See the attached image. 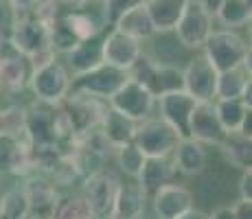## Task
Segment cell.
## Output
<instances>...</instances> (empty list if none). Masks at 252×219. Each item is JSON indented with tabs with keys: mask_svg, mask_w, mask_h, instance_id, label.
<instances>
[{
	"mask_svg": "<svg viewBox=\"0 0 252 219\" xmlns=\"http://www.w3.org/2000/svg\"><path fill=\"white\" fill-rule=\"evenodd\" d=\"M204 57L217 72L250 64V44L237 31L221 29L213 31L204 44Z\"/></svg>",
	"mask_w": 252,
	"mask_h": 219,
	"instance_id": "cell-1",
	"label": "cell"
},
{
	"mask_svg": "<svg viewBox=\"0 0 252 219\" xmlns=\"http://www.w3.org/2000/svg\"><path fill=\"white\" fill-rule=\"evenodd\" d=\"M127 75L129 79L138 81L140 86L147 88L154 99L167 94V92L182 90V70L160 64V62L152 60L145 53H140V57L134 62V66L127 70Z\"/></svg>",
	"mask_w": 252,
	"mask_h": 219,
	"instance_id": "cell-2",
	"label": "cell"
},
{
	"mask_svg": "<svg viewBox=\"0 0 252 219\" xmlns=\"http://www.w3.org/2000/svg\"><path fill=\"white\" fill-rule=\"evenodd\" d=\"M180 138L182 136L169 123H164L160 116L158 119L149 116V119L136 123L132 143L143 152L145 158H169Z\"/></svg>",
	"mask_w": 252,
	"mask_h": 219,
	"instance_id": "cell-3",
	"label": "cell"
},
{
	"mask_svg": "<svg viewBox=\"0 0 252 219\" xmlns=\"http://www.w3.org/2000/svg\"><path fill=\"white\" fill-rule=\"evenodd\" d=\"M29 86L35 94V101L60 105L70 94V70L55 60L37 70H31Z\"/></svg>",
	"mask_w": 252,
	"mask_h": 219,
	"instance_id": "cell-4",
	"label": "cell"
},
{
	"mask_svg": "<svg viewBox=\"0 0 252 219\" xmlns=\"http://www.w3.org/2000/svg\"><path fill=\"white\" fill-rule=\"evenodd\" d=\"M60 105L70 123L72 138L99 127L101 121H103V114L108 112V101L96 99V96L90 94H79V92H70Z\"/></svg>",
	"mask_w": 252,
	"mask_h": 219,
	"instance_id": "cell-5",
	"label": "cell"
},
{
	"mask_svg": "<svg viewBox=\"0 0 252 219\" xmlns=\"http://www.w3.org/2000/svg\"><path fill=\"white\" fill-rule=\"evenodd\" d=\"M127 79H129V75L125 70H119V68H112L108 64H101L99 68H94V70L70 77V92L90 94V96H96V99L108 101Z\"/></svg>",
	"mask_w": 252,
	"mask_h": 219,
	"instance_id": "cell-6",
	"label": "cell"
},
{
	"mask_svg": "<svg viewBox=\"0 0 252 219\" xmlns=\"http://www.w3.org/2000/svg\"><path fill=\"white\" fill-rule=\"evenodd\" d=\"M154 105H156V99L149 94L147 88L140 86L138 81H134V79H127L108 99L110 110L119 112L125 119L134 121V123H140V121L149 119Z\"/></svg>",
	"mask_w": 252,
	"mask_h": 219,
	"instance_id": "cell-7",
	"label": "cell"
},
{
	"mask_svg": "<svg viewBox=\"0 0 252 219\" xmlns=\"http://www.w3.org/2000/svg\"><path fill=\"white\" fill-rule=\"evenodd\" d=\"M119 178L110 171H101L92 178L84 180V191L81 197L86 199L90 213L94 219H110L114 211V199L119 193Z\"/></svg>",
	"mask_w": 252,
	"mask_h": 219,
	"instance_id": "cell-8",
	"label": "cell"
},
{
	"mask_svg": "<svg viewBox=\"0 0 252 219\" xmlns=\"http://www.w3.org/2000/svg\"><path fill=\"white\" fill-rule=\"evenodd\" d=\"M9 42H11L13 48H16L22 57H27V60L37 55V53L53 51L48 24L35 20V18H31V16L18 18L16 27H13L11 35H9Z\"/></svg>",
	"mask_w": 252,
	"mask_h": 219,
	"instance_id": "cell-9",
	"label": "cell"
},
{
	"mask_svg": "<svg viewBox=\"0 0 252 219\" xmlns=\"http://www.w3.org/2000/svg\"><path fill=\"white\" fill-rule=\"evenodd\" d=\"M217 88V70L204 55H197L182 70V90L197 103H213Z\"/></svg>",
	"mask_w": 252,
	"mask_h": 219,
	"instance_id": "cell-10",
	"label": "cell"
},
{
	"mask_svg": "<svg viewBox=\"0 0 252 219\" xmlns=\"http://www.w3.org/2000/svg\"><path fill=\"white\" fill-rule=\"evenodd\" d=\"M211 33H213V18L195 0H189L187 9H184L180 22L176 27L178 42L189 51H200V48H204Z\"/></svg>",
	"mask_w": 252,
	"mask_h": 219,
	"instance_id": "cell-11",
	"label": "cell"
},
{
	"mask_svg": "<svg viewBox=\"0 0 252 219\" xmlns=\"http://www.w3.org/2000/svg\"><path fill=\"white\" fill-rule=\"evenodd\" d=\"M24 195L29 202V213L24 219H53L55 206L60 202L55 184L42 175H31L22 187Z\"/></svg>",
	"mask_w": 252,
	"mask_h": 219,
	"instance_id": "cell-12",
	"label": "cell"
},
{
	"mask_svg": "<svg viewBox=\"0 0 252 219\" xmlns=\"http://www.w3.org/2000/svg\"><path fill=\"white\" fill-rule=\"evenodd\" d=\"M29 77L31 66L27 57H22L9 40H0V88L20 92L29 86Z\"/></svg>",
	"mask_w": 252,
	"mask_h": 219,
	"instance_id": "cell-13",
	"label": "cell"
},
{
	"mask_svg": "<svg viewBox=\"0 0 252 219\" xmlns=\"http://www.w3.org/2000/svg\"><path fill=\"white\" fill-rule=\"evenodd\" d=\"M31 171L33 167L29 140L9 131H0V173L27 175Z\"/></svg>",
	"mask_w": 252,
	"mask_h": 219,
	"instance_id": "cell-14",
	"label": "cell"
},
{
	"mask_svg": "<svg viewBox=\"0 0 252 219\" xmlns=\"http://www.w3.org/2000/svg\"><path fill=\"white\" fill-rule=\"evenodd\" d=\"M140 53H143L140 42L125 35L119 29H112L103 37V64H108L112 68L127 72L134 66V62L140 57Z\"/></svg>",
	"mask_w": 252,
	"mask_h": 219,
	"instance_id": "cell-15",
	"label": "cell"
},
{
	"mask_svg": "<svg viewBox=\"0 0 252 219\" xmlns=\"http://www.w3.org/2000/svg\"><path fill=\"white\" fill-rule=\"evenodd\" d=\"M158 108H160V119L164 123H169L178 134L189 136V121L191 114L195 110L197 101L191 94H187L184 90H176V92H167V94L158 96Z\"/></svg>",
	"mask_w": 252,
	"mask_h": 219,
	"instance_id": "cell-16",
	"label": "cell"
},
{
	"mask_svg": "<svg viewBox=\"0 0 252 219\" xmlns=\"http://www.w3.org/2000/svg\"><path fill=\"white\" fill-rule=\"evenodd\" d=\"M149 199L154 206V215L158 219H178L191 208H195L193 206V202H195L193 193L180 184H164Z\"/></svg>",
	"mask_w": 252,
	"mask_h": 219,
	"instance_id": "cell-17",
	"label": "cell"
},
{
	"mask_svg": "<svg viewBox=\"0 0 252 219\" xmlns=\"http://www.w3.org/2000/svg\"><path fill=\"white\" fill-rule=\"evenodd\" d=\"M226 134L228 131L221 127L213 103H197L191 114V121H189V138L197 140L200 145H217L220 147Z\"/></svg>",
	"mask_w": 252,
	"mask_h": 219,
	"instance_id": "cell-18",
	"label": "cell"
},
{
	"mask_svg": "<svg viewBox=\"0 0 252 219\" xmlns=\"http://www.w3.org/2000/svg\"><path fill=\"white\" fill-rule=\"evenodd\" d=\"M252 79H250V64L230 68V70L217 72V88L215 99H241L252 105Z\"/></svg>",
	"mask_w": 252,
	"mask_h": 219,
	"instance_id": "cell-19",
	"label": "cell"
},
{
	"mask_svg": "<svg viewBox=\"0 0 252 219\" xmlns=\"http://www.w3.org/2000/svg\"><path fill=\"white\" fill-rule=\"evenodd\" d=\"M173 175H176V167L169 158H145L136 175V187L147 197H152L164 184H171Z\"/></svg>",
	"mask_w": 252,
	"mask_h": 219,
	"instance_id": "cell-20",
	"label": "cell"
},
{
	"mask_svg": "<svg viewBox=\"0 0 252 219\" xmlns=\"http://www.w3.org/2000/svg\"><path fill=\"white\" fill-rule=\"evenodd\" d=\"M173 167L176 171H180L182 175H200L206 169V149L204 145H200L197 140L184 138L178 140L176 149H173Z\"/></svg>",
	"mask_w": 252,
	"mask_h": 219,
	"instance_id": "cell-21",
	"label": "cell"
},
{
	"mask_svg": "<svg viewBox=\"0 0 252 219\" xmlns=\"http://www.w3.org/2000/svg\"><path fill=\"white\" fill-rule=\"evenodd\" d=\"M189 0H145L147 13L152 18L154 31L156 33H169L176 31Z\"/></svg>",
	"mask_w": 252,
	"mask_h": 219,
	"instance_id": "cell-22",
	"label": "cell"
},
{
	"mask_svg": "<svg viewBox=\"0 0 252 219\" xmlns=\"http://www.w3.org/2000/svg\"><path fill=\"white\" fill-rule=\"evenodd\" d=\"M68 55V70H72L75 75H84L88 70H94L103 64V40H99V35L90 37V40L79 42Z\"/></svg>",
	"mask_w": 252,
	"mask_h": 219,
	"instance_id": "cell-23",
	"label": "cell"
},
{
	"mask_svg": "<svg viewBox=\"0 0 252 219\" xmlns=\"http://www.w3.org/2000/svg\"><path fill=\"white\" fill-rule=\"evenodd\" d=\"M145 206H147V195L136 184H121L110 219H143Z\"/></svg>",
	"mask_w": 252,
	"mask_h": 219,
	"instance_id": "cell-24",
	"label": "cell"
},
{
	"mask_svg": "<svg viewBox=\"0 0 252 219\" xmlns=\"http://www.w3.org/2000/svg\"><path fill=\"white\" fill-rule=\"evenodd\" d=\"M99 129H101V134L105 136V140L110 143V147L116 149V147H123V145H127L134 140L136 123L108 108V112L103 114V121H101Z\"/></svg>",
	"mask_w": 252,
	"mask_h": 219,
	"instance_id": "cell-25",
	"label": "cell"
},
{
	"mask_svg": "<svg viewBox=\"0 0 252 219\" xmlns=\"http://www.w3.org/2000/svg\"><path fill=\"white\" fill-rule=\"evenodd\" d=\"M114 29H119V31L125 33V35L134 37V40H138V42L149 40V37L156 35L154 24H152V18H149L147 7H145V4H138V7L125 11L123 16L114 22Z\"/></svg>",
	"mask_w": 252,
	"mask_h": 219,
	"instance_id": "cell-26",
	"label": "cell"
},
{
	"mask_svg": "<svg viewBox=\"0 0 252 219\" xmlns=\"http://www.w3.org/2000/svg\"><path fill=\"white\" fill-rule=\"evenodd\" d=\"M60 13H62V18L66 20V24L70 27V31L75 33V37L79 42L99 35L101 29L105 27V22L96 20L92 11H86L84 4H79V7H70L68 11H60Z\"/></svg>",
	"mask_w": 252,
	"mask_h": 219,
	"instance_id": "cell-27",
	"label": "cell"
},
{
	"mask_svg": "<svg viewBox=\"0 0 252 219\" xmlns=\"http://www.w3.org/2000/svg\"><path fill=\"white\" fill-rule=\"evenodd\" d=\"M213 108H215V114L220 119L221 127L230 134V131H239L241 121L248 114V110H252V105H248L241 99H215Z\"/></svg>",
	"mask_w": 252,
	"mask_h": 219,
	"instance_id": "cell-28",
	"label": "cell"
},
{
	"mask_svg": "<svg viewBox=\"0 0 252 219\" xmlns=\"http://www.w3.org/2000/svg\"><path fill=\"white\" fill-rule=\"evenodd\" d=\"M220 147L232 167H239L241 171H244V169H250L252 138H246V136H241L239 131H230V134H226L224 143H221Z\"/></svg>",
	"mask_w": 252,
	"mask_h": 219,
	"instance_id": "cell-29",
	"label": "cell"
},
{
	"mask_svg": "<svg viewBox=\"0 0 252 219\" xmlns=\"http://www.w3.org/2000/svg\"><path fill=\"white\" fill-rule=\"evenodd\" d=\"M250 16H252V9L246 7L241 0H224L220 13H217V20L232 31L237 27H246L250 22Z\"/></svg>",
	"mask_w": 252,
	"mask_h": 219,
	"instance_id": "cell-30",
	"label": "cell"
},
{
	"mask_svg": "<svg viewBox=\"0 0 252 219\" xmlns=\"http://www.w3.org/2000/svg\"><path fill=\"white\" fill-rule=\"evenodd\" d=\"M53 219H94L86 204V199L81 195H68V197H60L53 213Z\"/></svg>",
	"mask_w": 252,
	"mask_h": 219,
	"instance_id": "cell-31",
	"label": "cell"
},
{
	"mask_svg": "<svg viewBox=\"0 0 252 219\" xmlns=\"http://www.w3.org/2000/svg\"><path fill=\"white\" fill-rule=\"evenodd\" d=\"M114 152H116L114 154L116 164H119L121 171L125 175H129V178H136L140 167H143V162H145L143 152H140L134 143H127V145H123V147H116Z\"/></svg>",
	"mask_w": 252,
	"mask_h": 219,
	"instance_id": "cell-32",
	"label": "cell"
},
{
	"mask_svg": "<svg viewBox=\"0 0 252 219\" xmlns=\"http://www.w3.org/2000/svg\"><path fill=\"white\" fill-rule=\"evenodd\" d=\"M0 213L7 219H24L29 213V202L22 187L11 188L4 195H0Z\"/></svg>",
	"mask_w": 252,
	"mask_h": 219,
	"instance_id": "cell-33",
	"label": "cell"
},
{
	"mask_svg": "<svg viewBox=\"0 0 252 219\" xmlns=\"http://www.w3.org/2000/svg\"><path fill=\"white\" fill-rule=\"evenodd\" d=\"M24 121H27V108L20 105H9V108L0 110V131H9V134L24 136Z\"/></svg>",
	"mask_w": 252,
	"mask_h": 219,
	"instance_id": "cell-34",
	"label": "cell"
},
{
	"mask_svg": "<svg viewBox=\"0 0 252 219\" xmlns=\"http://www.w3.org/2000/svg\"><path fill=\"white\" fill-rule=\"evenodd\" d=\"M101 4H103V7H101V11H103L105 24H114L125 11L138 7V4H145V0H103Z\"/></svg>",
	"mask_w": 252,
	"mask_h": 219,
	"instance_id": "cell-35",
	"label": "cell"
},
{
	"mask_svg": "<svg viewBox=\"0 0 252 219\" xmlns=\"http://www.w3.org/2000/svg\"><path fill=\"white\" fill-rule=\"evenodd\" d=\"M62 9H64L62 0H35L31 11H29V16L40 20V22H44V24H51Z\"/></svg>",
	"mask_w": 252,
	"mask_h": 219,
	"instance_id": "cell-36",
	"label": "cell"
},
{
	"mask_svg": "<svg viewBox=\"0 0 252 219\" xmlns=\"http://www.w3.org/2000/svg\"><path fill=\"white\" fill-rule=\"evenodd\" d=\"M18 13L16 9L11 7L9 0H0V40H9L13 27H16Z\"/></svg>",
	"mask_w": 252,
	"mask_h": 219,
	"instance_id": "cell-37",
	"label": "cell"
},
{
	"mask_svg": "<svg viewBox=\"0 0 252 219\" xmlns=\"http://www.w3.org/2000/svg\"><path fill=\"white\" fill-rule=\"evenodd\" d=\"M239 199L252 202V167L241 171V180H239Z\"/></svg>",
	"mask_w": 252,
	"mask_h": 219,
	"instance_id": "cell-38",
	"label": "cell"
},
{
	"mask_svg": "<svg viewBox=\"0 0 252 219\" xmlns=\"http://www.w3.org/2000/svg\"><path fill=\"white\" fill-rule=\"evenodd\" d=\"M232 217L235 219H252V202H246V199H239L237 204L230 206Z\"/></svg>",
	"mask_w": 252,
	"mask_h": 219,
	"instance_id": "cell-39",
	"label": "cell"
},
{
	"mask_svg": "<svg viewBox=\"0 0 252 219\" xmlns=\"http://www.w3.org/2000/svg\"><path fill=\"white\" fill-rule=\"evenodd\" d=\"M197 4H200L202 9L208 13V16L215 20L217 18V13H220V9H221V4H224V0H195Z\"/></svg>",
	"mask_w": 252,
	"mask_h": 219,
	"instance_id": "cell-40",
	"label": "cell"
},
{
	"mask_svg": "<svg viewBox=\"0 0 252 219\" xmlns=\"http://www.w3.org/2000/svg\"><path fill=\"white\" fill-rule=\"evenodd\" d=\"M9 2H11V7L16 9L18 18H20V16H29V11H31L35 0H9Z\"/></svg>",
	"mask_w": 252,
	"mask_h": 219,
	"instance_id": "cell-41",
	"label": "cell"
},
{
	"mask_svg": "<svg viewBox=\"0 0 252 219\" xmlns=\"http://www.w3.org/2000/svg\"><path fill=\"white\" fill-rule=\"evenodd\" d=\"M206 219H235V217H232L230 206H224V208H217V211L208 213V217H206Z\"/></svg>",
	"mask_w": 252,
	"mask_h": 219,
	"instance_id": "cell-42",
	"label": "cell"
},
{
	"mask_svg": "<svg viewBox=\"0 0 252 219\" xmlns=\"http://www.w3.org/2000/svg\"><path fill=\"white\" fill-rule=\"evenodd\" d=\"M206 217H208V213L200 211V208H191V211L184 213V215L178 217V219H206Z\"/></svg>",
	"mask_w": 252,
	"mask_h": 219,
	"instance_id": "cell-43",
	"label": "cell"
},
{
	"mask_svg": "<svg viewBox=\"0 0 252 219\" xmlns=\"http://www.w3.org/2000/svg\"><path fill=\"white\" fill-rule=\"evenodd\" d=\"M241 2H244L246 7H250V9H252V0H241Z\"/></svg>",
	"mask_w": 252,
	"mask_h": 219,
	"instance_id": "cell-44",
	"label": "cell"
},
{
	"mask_svg": "<svg viewBox=\"0 0 252 219\" xmlns=\"http://www.w3.org/2000/svg\"><path fill=\"white\" fill-rule=\"evenodd\" d=\"M86 2H103V0H86Z\"/></svg>",
	"mask_w": 252,
	"mask_h": 219,
	"instance_id": "cell-45",
	"label": "cell"
},
{
	"mask_svg": "<svg viewBox=\"0 0 252 219\" xmlns=\"http://www.w3.org/2000/svg\"><path fill=\"white\" fill-rule=\"evenodd\" d=\"M0 219H7V217H2V215H0Z\"/></svg>",
	"mask_w": 252,
	"mask_h": 219,
	"instance_id": "cell-46",
	"label": "cell"
},
{
	"mask_svg": "<svg viewBox=\"0 0 252 219\" xmlns=\"http://www.w3.org/2000/svg\"><path fill=\"white\" fill-rule=\"evenodd\" d=\"M0 215H2V213H0Z\"/></svg>",
	"mask_w": 252,
	"mask_h": 219,
	"instance_id": "cell-47",
	"label": "cell"
},
{
	"mask_svg": "<svg viewBox=\"0 0 252 219\" xmlns=\"http://www.w3.org/2000/svg\"><path fill=\"white\" fill-rule=\"evenodd\" d=\"M0 90H2V88H0Z\"/></svg>",
	"mask_w": 252,
	"mask_h": 219,
	"instance_id": "cell-48",
	"label": "cell"
}]
</instances>
